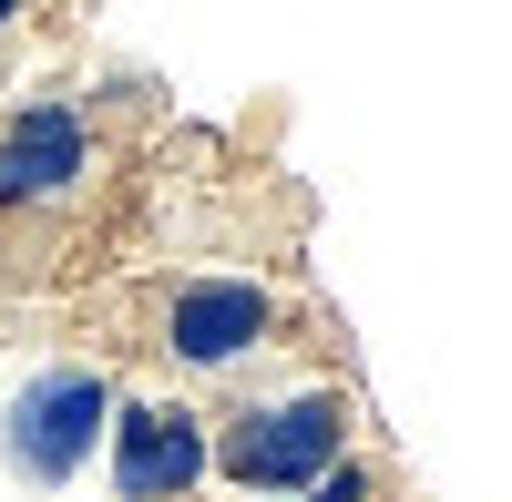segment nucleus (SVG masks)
<instances>
[{
  "mask_svg": "<svg viewBox=\"0 0 512 502\" xmlns=\"http://www.w3.org/2000/svg\"><path fill=\"white\" fill-rule=\"evenodd\" d=\"M349 441H359V400L338 380H297V390H267L216 421V482L246 502H287L328 462H349Z\"/></svg>",
  "mask_w": 512,
  "mask_h": 502,
  "instance_id": "obj_1",
  "label": "nucleus"
},
{
  "mask_svg": "<svg viewBox=\"0 0 512 502\" xmlns=\"http://www.w3.org/2000/svg\"><path fill=\"white\" fill-rule=\"evenodd\" d=\"M113 369L93 359H41L31 380L0 400V472L31 482V492H72L82 472L103 462V431H113Z\"/></svg>",
  "mask_w": 512,
  "mask_h": 502,
  "instance_id": "obj_2",
  "label": "nucleus"
},
{
  "mask_svg": "<svg viewBox=\"0 0 512 502\" xmlns=\"http://www.w3.org/2000/svg\"><path fill=\"white\" fill-rule=\"evenodd\" d=\"M287 339V298L267 277H246V267H205V277H175L154 298V349L195 369V380H226V369L246 359H267Z\"/></svg>",
  "mask_w": 512,
  "mask_h": 502,
  "instance_id": "obj_3",
  "label": "nucleus"
},
{
  "mask_svg": "<svg viewBox=\"0 0 512 502\" xmlns=\"http://www.w3.org/2000/svg\"><path fill=\"white\" fill-rule=\"evenodd\" d=\"M103 482L113 502H195L216 482V421L195 400H113Z\"/></svg>",
  "mask_w": 512,
  "mask_h": 502,
  "instance_id": "obj_4",
  "label": "nucleus"
},
{
  "mask_svg": "<svg viewBox=\"0 0 512 502\" xmlns=\"http://www.w3.org/2000/svg\"><path fill=\"white\" fill-rule=\"evenodd\" d=\"M103 175V134L93 113L41 93L21 113H0V216H62V205H82Z\"/></svg>",
  "mask_w": 512,
  "mask_h": 502,
  "instance_id": "obj_5",
  "label": "nucleus"
},
{
  "mask_svg": "<svg viewBox=\"0 0 512 502\" xmlns=\"http://www.w3.org/2000/svg\"><path fill=\"white\" fill-rule=\"evenodd\" d=\"M287 502H379V472H369L359 451H349V462H328L308 492H287Z\"/></svg>",
  "mask_w": 512,
  "mask_h": 502,
  "instance_id": "obj_6",
  "label": "nucleus"
},
{
  "mask_svg": "<svg viewBox=\"0 0 512 502\" xmlns=\"http://www.w3.org/2000/svg\"><path fill=\"white\" fill-rule=\"evenodd\" d=\"M21 11H31V0H0V41H11V31H21Z\"/></svg>",
  "mask_w": 512,
  "mask_h": 502,
  "instance_id": "obj_7",
  "label": "nucleus"
}]
</instances>
